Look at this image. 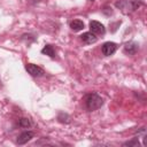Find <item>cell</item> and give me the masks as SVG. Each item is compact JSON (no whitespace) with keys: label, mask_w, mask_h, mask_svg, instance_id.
<instances>
[{"label":"cell","mask_w":147,"mask_h":147,"mask_svg":"<svg viewBox=\"0 0 147 147\" xmlns=\"http://www.w3.org/2000/svg\"><path fill=\"white\" fill-rule=\"evenodd\" d=\"M84 101H85V107H86V109L90 110V111L96 110V109H99V108L103 105L102 98H101L99 94H96V93H90V94H87V95L85 96Z\"/></svg>","instance_id":"1"},{"label":"cell","mask_w":147,"mask_h":147,"mask_svg":"<svg viewBox=\"0 0 147 147\" xmlns=\"http://www.w3.org/2000/svg\"><path fill=\"white\" fill-rule=\"evenodd\" d=\"M25 70H26L31 76H33V77H41V76L45 74V71H44L40 67H38V65H36V64H32V63H26Z\"/></svg>","instance_id":"2"},{"label":"cell","mask_w":147,"mask_h":147,"mask_svg":"<svg viewBox=\"0 0 147 147\" xmlns=\"http://www.w3.org/2000/svg\"><path fill=\"white\" fill-rule=\"evenodd\" d=\"M116 49H117V45H116L115 42H113V41H107V42H105V44L102 45V47H101L102 54L106 55V56L113 55V54L116 52Z\"/></svg>","instance_id":"3"},{"label":"cell","mask_w":147,"mask_h":147,"mask_svg":"<svg viewBox=\"0 0 147 147\" xmlns=\"http://www.w3.org/2000/svg\"><path fill=\"white\" fill-rule=\"evenodd\" d=\"M90 30L94 34H103L106 32V29H105L103 24H101L98 21H91L90 22Z\"/></svg>","instance_id":"4"},{"label":"cell","mask_w":147,"mask_h":147,"mask_svg":"<svg viewBox=\"0 0 147 147\" xmlns=\"http://www.w3.org/2000/svg\"><path fill=\"white\" fill-rule=\"evenodd\" d=\"M138 48H139V45L134 41H130V42H126L124 45V48H123V52L127 55H134L137 52H138Z\"/></svg>","instance_id":"5"},{"label":"cell","mask_w":147,"mask_h":147,"mask_svg":"<svg viewBox=\"0 0 147 147\" xmlns=\"http://www.w3.org/2000/svg\"><path fill=\"white\" fill-rule=\"evenodd\" d=\"M33 136H34V133H33L32 131H25V132L21 133V134L17 137L16 142H17L18 145H24V144H26L28 141H30V140L33 138Z\"/></svg>","instance_id":"6"},{"label":"cell","mask_w":147,"mask_h":147,"mask_svg":"<svg viewBox=\"0 0 147 147\" xmlns=\"http://www.w3.org/2000/svg\"><path fill=\"white\" fill-rule=\"evenodd\" d=\"M80 39H82L83 42H85V44H87V45L94 44V42L98 40V38L95 37V34L92 33V32H85V33H83V34L80 36Z\"/></svg>","instance_id":"7"},{"label":"cell","mask_w":147,"mask_h":147,"mask_svg":"<svg viewBox=\"0 0 147 147\" xmlns=\"http://www.w3.org/2000/svg\"><path fill=\"white\" fill-rule=\"evenodd\" d=\"M70 28L74 31H80V30L84 29V22L80 21V20H74L70 23Z\"/></svg>","instance_id":"8"},{"label":"cell","mask_w":147,"mask_h":147,"mask_svg":"<svg viewBox=\"0 0 147 147\" xmlns=\"http://www.w3.org/2000/svg\"><path fill=\"white\" fill-rule=\"evenodd\" d=\"M41 53L48 55L49 57H54V56H55V51H54V47H53L52 45H46V46L41 49Z\"/></svg>","instance_id":"9"},{"label":"cell","mask_w":147,"mask_h":147,"mask_svg":"<svg viewBox=\"0 0 147 147\" xmlns=\"http://www.w3.org/2000/svg\"><path fill=\"white\" fill-rule=\"evenodd\" d=\"M18 125H20L21 127L28 129V127H30V126H31V122H30L28 118L23 117V118H21V119H20V122H18Z\"/></svg>","instance_id":"10"},{"label":"cell","mask_w":147,"mask_h":147,"mask_svg":"<svg viewBox=\"0 0 147 147\" xmlns=\"http://www.w3.org/2000/svg\"><path fill=\"white\" fill-rule=\"evenodd\" d=\"M123 146H139V141H138V138H133L132 140L124 142V144H123Z\"/></svg>","instance_id":"11"},{"label":"cell","mask_w":147,"mask_h":147,"mask_svg":"<svg viewBox=\"0 0 147 147\" xmlns=\"http://www.w3.org/2000/svg\"><path fill=\"white\" fill-rule=\"evenodd\" d=\"M31 2H38V1H40V0H30Z\"/></svg>","instance_id":"12"},{"label":"cell","mask_w":147,"mask_h":147,"mask_svg":"<svg viewBox=\"0 0 147 147\" xmlns=\"http://www.w3.org/2000/svg\"><path fill=\"white\" fill-rule=\"evenodd\" d=\"M90 1H94V0H90Z\"/></svg>","instance_id":"13"}]
</instances>
